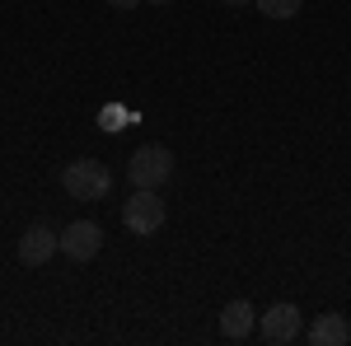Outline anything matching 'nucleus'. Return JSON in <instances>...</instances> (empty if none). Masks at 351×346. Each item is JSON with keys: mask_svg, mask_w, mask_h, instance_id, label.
Returning a JSON list of instances; mask_svg holds the SVG:
<instances>
[{"mask_svg": "<svg viewBox=\"0 0 351 346\" xmlns=\"http://www.w3.org/2000/svg\"><path fill=\"white\" fill-rule=\"evenodd\" d=\"M61 187L71 201H104L112 192V173L104 160H71L61 173Z\"/></svg>", "mask_w": 351, "mask_h": 346, "instance_id": "obj_1", "label": "nucleus"}, {"mask_svg": "<svg viewBox=\"0 0 351 346\" xmlns=\"http://www.w3.org/2000/svg\"><path fill=\"white\" fill-rule=\"evenodd\" d=\"M164 197L155 187H136L132 197H127V206H122V225L132 230L136 239H150V234H160L164 230Z\"/></svg>", "mask_w": 351, "mask_h": 346, "instance_id": "obj_2", "label": "nucleus"}, {"mask_svg": "<svg viewBox=\"0 0 351 346\" xmlns=\"http://www.w3.org/2000/svg\"><path fill=\"white\" fill-rule=\"evenodd\" d=\"M169 173H173L169 145H141L132 160H127V178H132V187H164Z\"/></svg>", "mask_w": 351, "mask_h": 346, "instance_id": "obj_3", "label": "nucleus"}, {"mask_svg": "<svg viewBox=\"0 0 351 346\" xmlns=\"http://www.w3.org/2000/svg\"><path fill=\"white\" fill-rule=\"evenodd\" d=\"M300 328H304V319H300V309L291 304V299H281V304H271L267 314L258 319V332H263V342L271 346H286L300 337Z\"/></svg>", "mask_w": 351, "mask_h": 346, "instance_id": "obj_4", "label": "nucleus"}, {"mask_svg": "<svg viewBox=\"0 0 351 346\" xmlns=\"http://www.w3.org/2000/svg\"><path fill=\"white\" fill-rule=\"evenodd\" d=\"M99 248H104V230H99L94 220H75V225L61 230V253H66L71 262H89V258H99Z\"/></svg>", "mask_w": 351, "mask_h": 346, "instance_id": "obj_5", "label": "nucleus"}, {"mask_svg": "<svg viewBox=\"0 0 351 346\" xmlns=\"http://www.w3.org/2000/svg\"><path fill=\"white\" fill-rule=\"evenodd\" d=\"M14 253H19L24 267H43V262H52V253H61V234H52L47 225H28L19 234V243H14Z\"/></svg>", "mask_w": 351, "mask_h": 346, "instance_id": "obj_6", "label": "nucleus"}, {"mask_svg": "<svg viewBox=\"0 0 351 346\" xmlns=\"http://www.w3.org/2000/svg\"><path fill=\"white\" fill-rule=\"evenodd\" d=\"M220 332H225L230 342L253 337V304H248V299H230V304L220 309Z\"/></svg>", "mask_w": 351, "mask_h": 346, "instance_id": "obj_7", "label": "nucleus"}, {"mask_svg": "<svg viewBox=\"0 0 351 346\" xmlns=\"http://www.w3.org/2000/svg\"><path fill=\"white\" fill-rule=\"evenodd\" d=\"M351 342V323L342 314H319L309 328V346H347Z\"/></svg>", "mask_w": 351, "mask_h": 346, "instance_id": "obj_8", "label": "nucleus"}, {"mask_svg": "<svg viewBox=\"0 0 351 346\" xmlns=\"http://www.w3.org/2000/svg\"><path fill=\"white\" fill-rule=\"evenodd\" d=\"M253 5H258V14H267V19H295L304 0H253Z\"/></svg>", "mask_w": 351, "mask_h": 346, "instance_id": "obj_9", "label": "nucleus"}, {"mask_svg": "<svg viewBox=\"0 0 351 346\" xmlns=\"http://www.w3.org/2000/svg\"><path fill=\"white\" fill-rule=\"evenodd\" d=\"M104 5H108V10H117V14H132L141 0H104Z\"/></svg>", "mask_w": 351, "mask_h": 346, "instance_id": "obj_10", "label": "nucleus"}, {"mask_svg": "<svg viewBox=\"0 0 351 346\" xmlns=\"http://www.w3.org/2000/svg\"><path fill=\"white\" fill-rule=\"evenodd\" d=\"M117 122H122V108H108L104 112V132H117Z\"/></svg>", "mask_w": 351, "mask_h": 346, "instance_id": "obj_11", "label": "nucleus"}, {"mask_svg": "<svg viewBox=\"0 0 351 346\" xmlns=\"http://www.w3.org/2000/svg\"><path fill=\"white\" fill-rule=\"evenodd\" d=\"M225 5H230V10H243V5H253V0H225Z\"/></svg>", "mask_w": 351, "mask_h": 346, "instance_id": "obj_12", "label": "nucleus"}, {"mask_svg": "<svg viewBox=\"0 0 351 346\" xmlns=\"http://www.w3.org/2000/svg\"><path fill=\"white\" fill-rule=\"evenodd\" d=\"M150 5H173V0H150Z\"/></svg>", "mask_w": 351, "mask_h": 346, "instance_id": "obj_13", "label": "nucleus"}]
</instances>
